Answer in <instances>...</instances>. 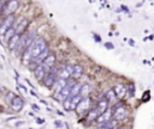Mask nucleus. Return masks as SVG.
I'll use <instances>...</instances> for the list:
<instances>
[{
    "mask_svg": "<svg viewBox=\"0 0 154 129\" xmlns=\"http://www.w3.org/2000/svg\"><path fill=\"white\" fill-rule=\"evenodd\" d=\"M30 47V55H32V59H30V61H32L34 57H36L43 49L47 48V42L45 41V38L42 37H35V40L29 44Z\"/></svg>",
    "mask_w": 154,
    "mask_h": 129,
    "instance_id": "obj_1",
    "label": "nucleus"
},
{
    "mask_svg": "<svg viewBox=\"0 0 154 129\" xmlns=\"http://www.w3.org/2000/svg\"><path fill=\"white\" fill-rule=\"evenodd\" d=\"M58 74H59V70L55 67V66H53L47 73H46V75L43 77V83H45V86H47V87H52L53 86V84H54V81H55V79L58 78Z\"/></svg>",
    "mask_w": 154,
    "mask_h": 129,
    "instance_id": "obj_2",
    "label": "nucleus"
},
{
    "mask_svg": "<svg viewBox=\"0 0 154 129\" xmlns=\"http://www.w3.org/2000/svg\"><path fill=\"white\" fill-rule=\"evenodd\" d=\"M74 84H75V81H74V80L68 79V80H66V84L64 85V87L57 93V99L63 102V101L66 98V97L70 94V90H71V87H72V85H74Z\"/></svg>",
    "mask_w": 154,
    "mask_h": 129,
    "instance_id": "obj_3",
    "label": "nucleus"
},
{
    "mask_svg": "<svg viewBox=\"0 0 154 129\" xmlns=\"http://www.w3.org/2000/svg\"><path fill=\"white\" fill-rule=\"evenodd\" d=\"M18 0H9L7 3L4 4L3 6V14L4 16H9V14H13L15 11L18 9Z\"/></svg>",
    "mask_w": 154,
    "mask_h": 129,
    "instance_id": "obj_4",
    "label": "nucleus"
},
{
    "mask_svg": "<svg viewBox=\"0 0 154 129\" xmlns=\"http://www.w3.org/2000/svg\"><path fill=\"white\" fill-rule=\"evenodd\" d=\"M128 116V111L127 109L123 107L122 103H118V105L114 107L113 109V117L116 121H123V120H125V117Z\"/></svg>",
    "mask_w": 154,
    "mask_h": 129,
    "instance_id": "obj_5",
    "label": "nucleus"
},
{
    "mask_svg": "<svg viewBox=\"0 0 154 129\" xmlns=\"http://www.w3.org/2000/svg\"><path fill=\"white\" fill-rule=\"evenodd\" d=\"M13 23H15V16H13V14L5 16V19L3 20L1 25H0V34L4 35V32H5L9 28H11V26L13 25Z\"/></svg>",
    "mask_w": 154,
    "mask_h": 129,
    "instance_id": "obj_6",
    "label": "nucleus"
},
{
    "mask_svg": "<svg viewBox=\"0 0 154 129\" xmlns=\"http://www.w3.org/2000/svg\"><path fill=\"white\" fill-rule=\"evenodd\" d=\"M90 103H91V101H90V98H89L88 96H87V97H82L81 101H80V103L77 104V107H76V109H75V110H77L78 112L84 114V112L89 109Z\"/></svg>",
    "mask_w": 154,
    "mask_h": 129,
    "instance_id": "obj_7",
    "label": "nucleus"
},
{
    "mask_svg": "<svg viewBox=\"0 0 154 129\" xmlns=\"http://www.w3.org/2000/svg\"><path fill=\"white\" fill-rule=\"evenodd\" d=\"M41 63L43 64V67H45L46 72H48V71L54 66V63H55V55L52 54V53H49V54L46 56V59H45Z\"/></svg>",
    "mask_w": 154,
    "mask_h": 129,
    "instance_id": "obj_8",
    "label": "nucleus"
},
{
    "mask_svg": "<svg viewBox=\"0 0 154 129\" xmlns=\"http://www.w3.org/2000/svg\"><path fill=\"white\" fill-rule=\"evenodd\" d=\"M11 107H12V109L15 110V111H21L22 109H23V107H24V102H23V99L21 98V97H18V96H15L13 98H12V102H11Z\"/></svg>",
    "mask_w": 154,
    "mask_h": 129,
    "instance_id": "obj_9",
    "label": "nucleus"
},
{
    "mask_svg": "<svg viewBox=\"0 0 154 129\" xmlns=\"http://www.w3.org/2000/svg\"><path fill=\"white\" fill-rule=\"evenodd\" d=\"M71 73H72V66L66 64V66H64L63 68H61V71L59 72L58 77L59 78H64V79H69L71 77Z\"/></svg>",
    "mask_w": 154,
    "mask_h": 129,
    "instance_id": "obj_10",
    "label": "nucleus"
},
{
    "mask_svg": "<svg viewBox=\"0 0 154 129\" xmlns=\"http://www.w3.org/2000/svg\"><path fill=\"white\" fill-rule=\"evenodd\" d=\"M34 73H35V77H36L38 80H42L47 72H46V70L43 67V64L40 63V64H38V66L34 68Z\"/></svg>",
    "mask_w": 154,
    "mask_h": 129,
    "instance_id": "obj_11",
    "label": "nucleus"
},
{
    "mask_svg": "<svg viewBox=\"0 0 154 129\" xmlns=\"http://www.w3.org/2000/svg\"><path fill=\"white\" fill-rule=\"evenodd\" d=\"M28 25H29V20H28V19H23V20L18 24V26L15 29V32H16V34H18V35L24 34V31H25V29L28 28Z\"/></svg>",
    "mask_w": 154,
    "mask_h": 129,
    "instance_id": "obj_12",
    "label": "nucleus"
},
{
    "mask_svg": "<svg viewBox=\"0 0 154 129\" xmlns=\"http://www.w3.org/2000/svg\"><path fill=\"white\" fill-rule=\"evenodd\" d=\"M66 80H68V79L59 78V77L55 79V81H54V84H53V85H54V91H55V93H58L61 88L64 87V85L66 84Z\"/></svg>",
    "mask_w": 154,
    "mask_h": 129,
    "instance_id": "obj_13",
    "label": "nucleus"
},
{
    "mask_svg": "<svg viewBox=\"0 0 154 129\" xmlns=\"http://www.w3.org/2000/svg\"><path fill=\"white\" fill-rule=\"evenodd\" d=\"M99 115H100V111H99L98 107H97V108H93V109L89 111V114L87 115V120H88L89 122H93V121H95V120L98 118Z\"/></svg>",
    "mask_w": 154,
    "mask_h": 129,
    "instance_id": "obj_14",
    "label": "nucleus"
},
{
    "mask_svg": "<svg viewBox=\"0 0 154 129\" xmlns=\"http://www.w3.org/2000/svg\"><path fill=\"white\" fill-rule=\"evenodd\" d=\"M113 91L116 92L117 97H123V96L125 94V92H127V87L123 85V84H117V85L114 86Z\"/></svg>",
    "mask_w": 154,
    "mask_h": 129,
    "instance_id": "obj_15",
    "label": "nucleus"
},
{
    "mask_svg": "<svg viewBox=\"0 0 154 129\" xmlns=\"http://www.w3.org/2000/svg\"><path fill=\"white\" fill-rule=\"evenodd\" d=\"M19 37H21V35H18V34H13V36L9 40V48L11 49V50H13L15 48H16V46H17V43H18V41H19Z\"/></svg>",
    "mask_w": 154,
    "mask_h": 129,
    "instance_id": "obj_16",
    "label": "nucleus"
},
{
    "mask_svg": "<svg viewBox=\"0 0 154 129\" xmlns=\"http://www.w3.org/2000/svg\"><path fill=\"white\" fill-rule=\"evenodd\" d=\"M108 99L106 98V97H105V98L104 99H101L100 102H99V104H98V109H99V111H100V114L101 112H104V111H106L107 109H108Z\"/></svg>",
    "mask_w": 154,
    "mask_h": 129,
    "instance_id": "obj_17",
    "label": "nucleus"
},
{
    "mask_svg": "<svg viewBox=\"0 0 154 129\" xmlns=\"http://www.w3.org/2000/svg\"><path fill=\"white\" fill-rule=\"evenodd\" d=\"M82 73H83V67L82 66H80V64L72 66V73H71V75L74 78H80L82 75Z\"/></svg>",
    "mask_w": 154,
    "mask_h": 129,
    "instance_id": "obj_18",
    "label": "nucleus"
},
{
    "mask_svg": "<svg viewBox=\"0 0 154 129\" xmlns=\"http://www.w3.org/2000/svg\"><path fill=\"white\" fill-rule=\"evenodd\" d=\"M117 127V122L116 120H107L105 122H101V124H99V128H114Z\"/></svg>",
    "mask_w": 154,
    "mask_h": 129,
    "instance_id": "obj_19",
    "label": "nucleus"
},
{
    "mask_svg": "<svg viewBox=\"0 0 154 129\" xmlns=\"http://www.w3.org/2000/svg\"><path fill=\"white\" fill-rule=\"evenodd\" d=\"M81 98H82V96H81V94H76V96L71 97V103H70V110H75V109H76V107H77V104L80 103Z\"/></svg>",
    "mask_w": 154,
    "mask_h": 129,
    "instance_id": "obj_20",
    "label": "nucleus"
},
{
    "mask_svg": "<svg viewBox=\"0 0 154 129\" xmlns=\"http://www.w3.org/2000/svg\"><path fill=\"white\" fill-rule=\"evenodd\" d=\"M81 86H82V84H80V83H75V84L72 85L71 90H70V94H69V97H74V96H76V94H80Z\"/></svg>",
    "mask_w": 154,
    "mask_h": 129,
    "instance_id": "obj_21",
    "label": "nucleus"
},
{
    "mask_svg": "<svg viewBox=\"0 0 154 129\" xmlns=\"http://www.w3.org/2000/svg\"><path fill=\"white\" fill-rule=\"evenodd\" d=\"M89 92H90V86L88 84H82L81 90H80V94L82 97H87L89 94Z\"/></svg>",
    "mask_w": 154,
    "mask_h": 129,
    "instance_id": "obj_22",
    "label": "nucleus"
},
{
    "mask_svg": "<svg viewBox=\"0 0 154 129\" xmlns=\"http://www.w3.org/2000/svg\"><path fill=\"white\" fill-rule=\"evenodd\" d=\"M13 34H15V28H12V26H11V28H9V29L4 32V35H3V36H4V38H5L6 41H9V40L13 36Z\"/></svg>",
    "mask_w": 154,
    "mask_h": 129,
    "instance_id": "obj_23",
    "label": "nucleus"
},
{
    "mask_svg": "<svg viewBox=\"0 0 154 129\" xmlns=\"http://www.w3.org/2000/svg\"><path fill=\"white\" fill-rule=\"evenodd\" d=\"M106 98L108 99V102H113L116 98H117V94L113 90H110L107 93H106Z\"/></svg>",
    "mask_w": 154,
    "mask_h": 129,
    "instance_id": "obj_24",
    "label": "nucleus"
},
{
    "mask_svg": "<svg viewBox=\"0 0 154 129\" xmlns=\"http://www.w3.org/2000/svg\"><path fill=\"white\" fill-rule=\"evenodd\" d=\"M128 88H129V94L130 96H134L135 94V87H134V85L133 84H129L128 85Z\"/></svg>",
    "mask_w": 154,
    "mask_h": 129,
    "instance_id": "obj_25",
    "label": "nucleus"
},
{
    "mask_svg": "<svg viewBox=\"0 0 154 129\" xmlns=\"http://www.w3.org/2000/svg\"><path fill=\"white\" fill-rule=\"evenodd\" d=\"M23 124H24V122H23V121H19V122L16 124V127H21V125H23Z\"/></svg>",
    "mask_w": 154,
    "mask_h": 129,
    "instance_id": "obj_26",
    "label": "nucleus"
}]
</instances>
